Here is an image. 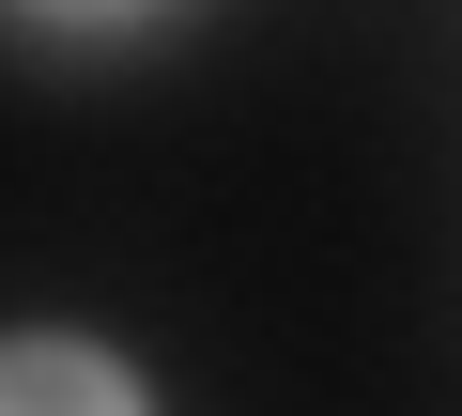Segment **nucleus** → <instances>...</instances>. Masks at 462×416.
I'll return each instance as SVG.
<instances>
[{
    "label": "nucleus",
    "mask_w": 462,
    "mask_h": 416,
    "mask_svg": "<svg viewBox=\"0 0 462 416\" xmlns=\"http://www.w3.org/2000/svg\"><path fill=\"white\" fill-rule=\"evenodd\" d=\"M0 416H139V385L93 339H0Z\"/></svg>",
    "instance_id": "1"
}]
</instances>
